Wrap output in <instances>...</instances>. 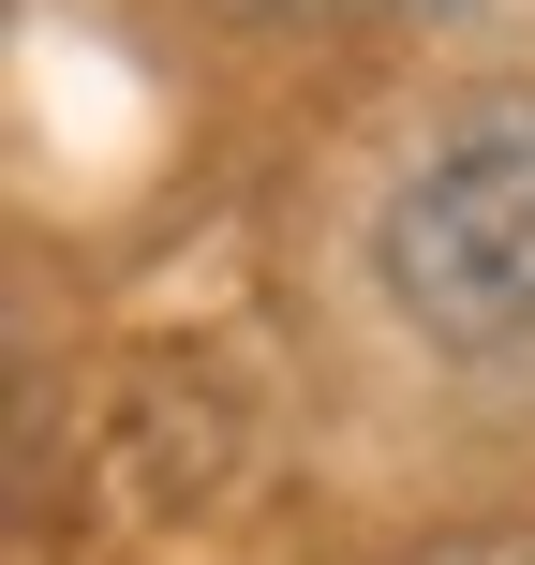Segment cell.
Listing matches in <instances>:
<instances>
[{
    "mask_svg": "<svg viewBox=\"0 0 535 565\" xmlns=\"http://www.w3.org/2000/svg\"><path fill=\"white\" fill-rule=\"evenodd\" d=\"M372 268H387V312L447 358L535 328V89H477L417 135V164L372 209Z\"/></svg>",
    "mask_w": 535,
    "mask_h": 565,
    "instance_id": "6da1fadb",
    "label": "cell"
},
{
    "mask_svg": "<svg viewBox=\"0 0 535 565\" xmlns=\"http://www.w3.org/2000/svg\"><path fill=\"white\" fill-rule=\"evenodd\" d=\"M402 565H535V536H431V551H402Z\"/></svg>",
    "mask_w": 535,
    "mask_h": 565,
    "instance_id": "7a4b0ae2",
    "label": "cell"
},
{
    "mask_svg": "<svg viewBox=\"0 0 535 565\" xmlns=\"http://www.w3.org/2000/svg\"><path fill=\"white\" fill-rule=\"evenodd\" d=\"M238 15H387V0H238Z\"/></svg>",
    "mask_w": 535,
    "mask_h": 565,
    "instance_id": "3957f363",
    "label": "cell"
}]
</instances>
